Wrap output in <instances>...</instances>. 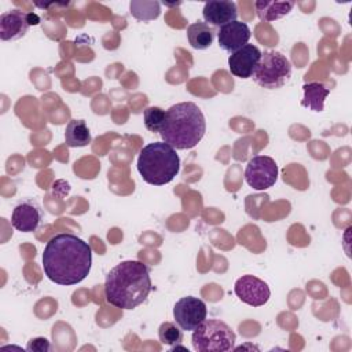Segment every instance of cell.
<instances>
[{"label":"cell","instance_id":"3","mask_svg":"<svg viewBox=\"0 0 352 352\" xmlns=\"http://www.w3.org/2000/svg\"><path fill=\"white\" fill-rule=\"evenodd\" d=\"M206 132L202 110L192 102H180L165 111L164 125L160 131L162 142L175 150L194 148Z\"/></svg>","mask_w":352,"mask_h":352},{"label":"cell","instance_id":"16","mask_svg":"<svg viewBox=\"0 0 352 352\" xmlns=\"http://www.w3.org/2000/svg\"><path fill=\"white\" fill-rule=\"evenodd\" d=\"M257 16L261 21L272 22L287 15L294 7V1H256L254 3Z\"/></svg>","mask_w":352,"mask_h":352},{"label":"cell","instance_id":"18","mask_svg":"<svg viewBox=\"0 0 352 352\" xmlns=\"http://www.w3.org/2000/svg\"><path fill=\"white\" fill-rule=\"evenodd\" d=\"M187 38L192 48L206 50L213 44L214 30L205 22H194L187 28Z\"/></svg>","mask_w":352,"mask_h":352},{"label":"cell","instance_id":"11","mask_svg":"<svg viewBox=\"0 0 352 352\" xmlns=\"http://www.w3.org/2000/svg\"><path fill=\"white\" fill-rule=\"evenodd\" d=\"M261 58V51L253 44H246L238 51L228 56L230 72L239 78L252 77L258 60Z\"/></svg>","mask_w":352,"mask_h":352},{"label":"cell","instance_id":"10","mask_svg":"<svg viewBox=\"0 0 352 352\" xmlns=\"http://www.w3.org/2000/svg\"><path fill=\"white\" fill-rule=\"evenodd\" d=\"M43 220L40 205L34 199H23L18 202L11 214V224L21 232H33Z\"/></svg>","mask_w":352,"mask_h":352},{"label":"cell","instance_id":"22","mask_svg":"<svg viewBox=\"0 0 352 352\" xmlns=\"http://www.w3.org/2000/svg\"><path fill=\"white\" fill-rule=\"evenodd\" d=\"M26 349L33 352H47V351H51V344L44 337H36L28 342Z\"/></svg>","mask_w":352,"mask_h":352},{"label":"cell","instance_id":"1","mask_svg":"<svg viewBox=\"0 0 352 352\" xmlns=\"http://www.w3.org/2000/svg\"><path fill=\"white\" fill-rule=\"evenodd\" d=\"M92 267V249L74 234L54 235L43 252V270L58 285L70 286L84 280Z\"/></svg>","mask_w":352,"mask_h":352},{"label":"cell","instance_id":"5","mask_svg":"<svg viewBox=\"0 0 352 352\" xmlns=\"http://www.w3.org/2000/svg\"><path fill=\"white\" fill-rule=\"evenodd\" d=\"M191 342L198 352H228L234 349L235 333L217 319H205L192 330Z\"/></svg>","mask_w":352,"mask_h":352},{"label":"cell","instance_id":"6","mask_svg":"<svg viewBox=\"0 0 352 352\" xmlns=\"http://www.w3.org/2000/svg\"><path fill=\"white\" fill-rule=\"evenodd\" d=\"M292 77V63L279 51H267L252 74L257 85L265 89H278L283 87Z\"/></svg>","mask_w":352,"mask_h":352},{"label":"cell","instance_id":"17","mask_svg":"<svg viewBox=\"0 0 352 352\" xmlns=\"http://www.w3.org/2000/svg\"><path fill=\"white\" fill-rule=\"evenodd\" d=\"M91 131L84 120H70L65 129V142L69 147H85L91 143Z\"/></svg>","mask_w":352,"mask_h":352},{"label":"cell","instance_id":"9","mask_svg":"<svg viewBox=\"0 0 352 352\" xmlns=\"http://www.w3.org/2000/svg\"><path fill=\"white\" fill-rule=\"evenodd\" d=\"M234 292L242 302L250 307L264 305L271 296L270 286L263 279L254 275H243L236 279Z\"/></svg>","mask_w":352,"mask_h":352},{"label":"cell","instance_id":"13","mask_svg":"<svg viewBox=\"0 0 352 352\" xmlns=\"http://www.w3.org/2000/svg\"><path fill=\"white\" fill-rule=\"evenodd\" d=\"M250 36H252V32L248 23L241 21H234L219 28L217 41L224 51L232 54L239 48H242L243 45H246Z\"/></svg>","mask_w":352,"mask_h":352},{"label":"cell","instance_id":"20","mask_svg":"<svg viewBox=\"0 0 352 352\" xmlns=\"http://www.w3.org/2000/svg\"><path fill=\"white\" fill-rule=\"evenodd\" d=\"M151 1H131V14L139 19V21H151L155 19L160 15V3L157 1L151 8L150 7Z\"/></svg>","mask_w":352,"mask_h":352},{"label":"cell","instance_id":"19","mask_svg":"<svg viewBox=\"0 0 352 352\" xmlns=\"http://www.w3.org/2000/svg\"><path fill=\"white\" fill-rule=\"evenodd\" d=\"M158 338H160L161 344L173 346V345H177L183 340V333L177 323L164 322V323H161V326L158 329Z\"/></svg>","mask_w":352,"mask_h":352},{"label":"cell","instance_id":"7","mask_svg":"<svg viewBox=\"0 0 352 352\" xmlns=\"http://www.w3.org/2000/svg\"><path fill=\"white\" fill-rule=\"evenodd\" d=\"M246 183L257 191L272 187L278 180V165L268 155H256L249 160L245 169Z\"/></svg>","mask_w":352,"mask_h":352},{"label":"cell","instance_id":"14","mask_svg":"<svg viewBox=\"0 0 352 352\" xmlns=\"http://www.w3.org/2000/svg\"><path fill=\"white\" fill-rule=\"evenodd\" d=\"M205 23L221 28L230 22L236 21L238 8L231 0H212L205 3L202 10Z\"/></svg>","mask_w":352,"mask_h":352},{"label":"cell","instance_id":"4","mask_svg":"<svg viewBox=\"0 0 352 352\" xmlns=\"http://www.w3.org/2000/svg\"><path fill=\"white\" fill-rule=\"evenodd\" d=\"M138 170L146 183L164 186L179 173L180 158L176 150L165 142L148 143L139 153Z\"/></svg>","mask_w":352,"mask_h":352},{"label":"cell","instance_id":"21","mask_svg":"<svg viewBox=\"0 0 352 352\" xmlns=\"http://www.w3.org/2000/svg\"><path fill=\"white\" fill-rule=\"evenodd\" d=\"M164 120H165V110H162L158 106H150L143 111V121H144L146 128L150 132L160 133V131L164 125Z\"/></svg>","mask_w":352,"mask_h":352},{"label":"cell","instance_id":"2","mask_svg":"<svg viewBox=\"0 0 352 352\" xmlns=\"http://www.w3.org/2000/svg\"><path fill=\"white\" fill-rule=\"evenodd\" d=\"M153 289L150 271L139 260H125L106 275V301L121 309H133L146 301Z\"/></svg>","mask_w":352,"mask_h":352},{"label":"cell","instance_id":"8","mask_svg":"<svg viewBox=\"0 0 352 352\" xmlns=\"http://www.w3.org/2000/svg\"><path fill=\"white\" fill-rule=\"evenodd\" d=\"M206 305L205 302L192 296L182 297L176 301L173 307V318L182 330L192 331L206 319Z\"/></svg>","mask_w":352,"mask_h":352},{"label":"cell","instance_id":"15","mask_svg":"<svg viewBox=\"0 0 352 352\" xmlns=\"http://www.w3.org/2000/svg\"><path fill=\"white\" fill-rule=\"evenodd\" d=\"M302 91H304V98L301 100V106L316 113L323 111L324 100L330 94V88H327L324 84L319 81H311L302 85Z\"/></svg>","mask_w":352,"mask_h":352},{"label":"cell","instance_id":"12","mask_svg":"<svg viewBox=\"0 0 352 352\" xmlns=\"http://www.w3.org/2000/svg\"><path fill=\"white\" fill-rule=\"evenodd\" d=\"M30 12L10 10L0 15V38L12 41L23 37L30 28Z\"/></svg>","mask_w":352,"mask_h":352}]
</instances>
